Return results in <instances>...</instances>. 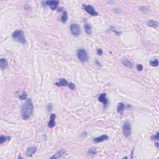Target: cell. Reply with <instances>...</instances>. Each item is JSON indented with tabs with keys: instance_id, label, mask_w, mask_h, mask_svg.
<instances>
[{
	"instance_id": "25",
	"label": "cell",
	"mask_w": 159,
	"mask_h": 159,
	"mask_svg": "<svg viewBox=\"0 0 159 159\" xmlns=\"http://www.w3.org/2000/svg\"><path fill=\"white\" fill-rule=\"evenodd\" d=\"M159 132H157L156 134H154V135H152L150 137V139L152 140H159Z\"/></svg>"
},
{
	"instance_id": "4",
	"label": "cell",
	"mask_w": 159,
	"mask_h": 159,
	"mask_svg": "<svg viewBox=\"0 0 159 159\" xmlns=\"http://www.w3.org/2000/svg\"><path fill=\"white\" fill-rule=\"evenodd\" d=\"M43 6H48L51 8L52 11L57 10L58 5L59 4V1L58 0H53V1H46L42 2Z\"/></svg>"
},
{
	"instance_id": "1",
	"label": "cell",
	"mask_w": 159,
	"mask_h": 159,
	"mask_svg": "<svg viewBox=\"0 0 159 159\" xmlns=\"http://www.w3.org/2000/svg\"><path fill=\"white\" fill-rule=\"evenodd\" d=\"M34 113V105L31 99H27L21 107V114L22 119L27 120Z\"/></svg>"
},
{
	"instance_id": "27",
	"label": "cell",
	"mask_w": 159,
	"mask_h": 159,
	"mask_svg": "<svg viewBox=\"0 0 159 159\" xmlns=\"http://www.w3.org/2000/svg\"><path fill=\"white\" fill-rule=\"evenodd\" d=\"M136 68H137L138 71H142V70H143V66L141 64L137 65V67H136Z\"/></svg>"
},
{
	"instance_id": "19",
	"label": "cell",
	"mask_w": 159,
	"mask_h": 159,
	"mask_svg": "<svg viewBox=\"0 0 159 159\" xmlns=\"http://www.w3.org/2000/svg\"><path fill=\"white\" fill-rule=\"evenodd\" d=\"M67 17H68V16H67V11H63V14H62V17H61V21L63 24H65V23L67 22Z\"/></svg>"
},
{
	"instance_id": "10",
	"label": "cell",
	"mask_w": 159,
	"mask_h": 159,
	"mask_svg": "<svg viewBox=\"0 0 159 159\" xmlns=\"http://www.w3.org/2000/svg\"><path fill=\"white\" fill-rule=\"evenodd\" d=\"M55 85L57 87H67L68 83L67 80L65 78H60L58 80V82L55 83Z\"/></svg>"
},
{
	"instance_id": "8",
	"label": "cell",
	"mask_w": 159,
	"mask_h": 159,
	"mask_svg": "<svg viewBox=\"0 0 159 159\" xmlns=\"http://www.w3.org/2000/svg\"><path fill=\"white\" fill-rule=\"evenodd\" d=\"M98 99H99V101L103 103L104 108H106V106L108 105V99L106 98V93H101V95H99Z\"/></svg>"
},
{
	"instance_id": "6",
	"label": "cell",
	"mask_w": 159,
	"mask_h": 159,
	"mask_svg": "<svg viewBox=\"0 0 159 159\" xmlns=\"http://www.w3.org/2000/svg\"><path fill=\"white\" fill-rule=\"evenodd\" d=\"M83 8L85 11H87V13L91 16H98V13H97L95 10V9L93 8L91 5H83Z\"/></svg>"
},
{
	"instance_id": "13",
	"label": "cell",
	"mask_w": 159,
	"mask_h": 159,
	"mask_svg": "<svg viewBox=\"0 0 159 159\" xmlns=\"http://www.w3.org/2000/svg\"><path fill=\"white\" fill-rule=\"evenodd\" d=\"M65 151L63 149H62L59 151L57 152L55 154H54V155L51 157V159H60V158H62V157L65 155Z\"/></svg>"
},
{
	"instance_id": "5",
	"label": "cell",
	"mask_w": 159,
	"mask_h": 159,
	"mask_svg": "<svg viewBox=\"0 0 159 159\" xmlns=\"http://www.w3.org/2000/svg\"><path fill=\"white\" fill-rule=\"evenodd\" d=\"M123 131L124 135L126 137H129L131 134V125L129 121H126L123 126Z\"/></svg>"
},
{
	"instance_id": "20",
	"label": "cell",
	"mask_w": 159,
	"mask_h": 159,
	"mask_svg": "<svg viewBox=\"0 0 159 159\" xmlns=\"http://www.w3.org/2000/svg\"><path fill=\"white\" fill-rule=\"evenodd\" d=\"M97 154V150L95 148H91L88 150V154L89 155L94 156Z\"/></svg>"
},
{
	"instance_id": "22",
	"label": "cell",
	"mask_w": 159,
	"mask_h": 159,
	"mask_svg": "<svg viewBox=\"0 0 159 159\" xmlns=\"http://www.w3.org/2000/svg\"><path fill=\"white\" fill-rule=\"evenodd\" d=\"M150 64L152 67H157L159 65V60L157 59H155V60H151L150 62Z\"/></svg>"
},
{
	"instance_id": "31",
	"label": "cell",
	"mask_w": 159,
	"mask_h": 159,
	"mask_svg": "<svg viewBox=\"0 0 159 159\" xmlns=\"http://www.w3.org/2000/svg\"><path fill=\"white\" fill-rule=\"evenodd\" d=\"M155 145H156V147H159V143H158V142H156Z\"/></svg>"
},
{
	"instance_id": "23",
	"label": "cell",
	"mask_w": 159,
	"mask_h": 159,
	"mask_svg": "<svg viewBox=\"0 0 159 159\" xmlns=\"http://www.w3.org/2000/svg\"><path fill=\"white\" fill-rule=\"evenodd\" d=\"M110 31L112 32H115L116 34L117 35V36H120V34L122 33L121 32H119V31H117L116 29V28L114 26H111V27H110Z\"/></svg>"
},
{
	"instance_id": "26",
	"label": "cell",
	"mask_w": 159,
	"mask_h": 159,
	"mask_svg": "<svg viewBox=\"0 0 159 159\" xmlns=\"http://www.w3.org/2000/svg\"><path fill=\"white\" fill-rule=\"evenodd\" d=\"M68 87L70 88V89H71V90H74L75 88V85L74 83H70L68 84Z\"/></svg>"
},
{
	"instance_id": "3",
	"label": "cell",
	"mask_w": 159,
	"mask_h": 159,
	"mask_svg": "<svg viewBox=\"0 0 159 159\" xmlns=\"http://www.w3.org/2000/svg\"><path fill=\"white\" fill-rule=\"evenodd\" d=\"M77 55L78 60L82 62V63L86 62L88 60V54L84 49H78L77 52Z\"/></svg>"
},
{
	"instance_id": "28",
	"label": "cell",
	"mask_w": 159,
	"mask_h": 159,
	"mask_svg": "<svg viewBox=\"0 0 159 159\" xmlns=\"http://www.w3.org/2000/svg\"><path fill=\"white\" fill-rule=\"evenodd\" d=\"M97 54L99 55H101L103 54V50L101 49H98L97 50Z\"/></svg>"
},
{
	"instance_id": "29",
	"label": "cell",
	"mask_w": 159,
	"mask_h": 159,
	"mask_svg": "<svg viewBox=\"0 0 159 159\" xmlns=\"http://www.w3.org/2000/svg\"><path fill=\"white\" fill-rule=\"evenodd\" d=\"M52 104H49V105H48V109H49V111H51V110H52Z\"/></svg>"
},
{
	"instance_id": "24",
	"label": "cell",
	"mask_w": 159,
	"mask_h": 159,
	"mask_svg": "<svg viewBox=\"0 0 159 159\" xmlns=\"http://www.w3.org/2000/svg\"><path fill=\"white\" fill-rule=\"evenodd\" d=\"M19 98L20 99H21V100L26 99V98H27V94H26V93L25 92H23L22 95H21L20 96H19Z\"/></svg>"
},
{
	"instance_id": "11",
	"label": "cell",
	"mask_w": 159,
	"mask_h": 159,
	"mask_svg": "<svg viewBox=\"0 0 159 159\" xmlns=\"http://www.w3.org/2000/svg\"><path fill=\"white\" fill-rule=\"evenodd\" d=\"M109 139V137L107 135H101L100 137H96L93 139V141L96 143H100V142H102L104 140H106Z\"/></svg>"
},
{
	"instance_id": "17",
	"label": "cell",
	"mask_w": 159,
	"mask_h": 159,
	"mask_svg": "<svg viewBox=\"0 0 159 159\" xmlns=\"http://www.w3.org/2000/svg\"><path fill=\"white\" fill-rule=\"evenodd\" d=\"M147 26H149V27H157L159 26V23H158L157 21L154 20H149L147 22Z\"/></svg>"
},
{
	"instance_id": "18",
	"label": "cell",
	"mask_w": 159,
	"mask_h": 159,
	"mask_svg": "<svg viewBox=\"0 0 159 159\" xmlns=\"http://www.w3.org/2000/svg\"><path fill=\"white\" fill-rule=\"evenodd\" d=\"M124 109V104L123 103H118V106H117V111H118V113L122 114Z\"/></svg>"
},
{
	"instance_id": "15",
	"label": "cell",
	"mask_w": 159,
	"mask_h": 159,
	"mask_svg": "<svg viewBox=\"0 0 159 159\" xmlns=\"http://www.w3.org/2000/svg\"><path fill=\"white\" fill-rule=\"evenodd\" d=\"M84 29H85V31L86 32V33L88 35H91L92 34V27L90 26V24H88L87 22H86L84 25Z\"/></svg>"
},
{
	"instance_id": "14",
	"label": "cell",
	"mask_w": 159,
	"mask_h": 159,
	"mask_svg": "<svg viewBox=\"0 0 159 159\" xmlns=\"http://www.w3.org/2000/svg\"><path fill=\"white\" fill-rule=\"evenodd\" d=\"M0 67L2 70H4L8 67V62L5 58H1L0 60Z\"/></svg>"
},
{
	"instance_id": "12",
	"label": "cell",
	"mask_w": 159,
	"mask_h": 159,
	"mask_svg": "<svg viewBox=\"0 0 159 159\" xmlns=\"http://www.w3.org/2000/svg\"><path fill=\"white\" fill-rule=\"evenodd\" d=\"M37 148L35 147H30L27 148V150H26V155L27 157H31L36 152Z\"/></svg>"
},
{
	"instance_id": "21",
	"label": "cell",
	"mask_w": 159,
	"mask_h": 159,
	"mask_svg": "<svg viewBox=\"0 0 159 159\" xmlns=\"http://www.w3.org/2000/svg\"><path fill=\"white\" fill-rule=\"evenodd\" d=\"M10 137L8 136V137H5L3 135H1L0 137V144H3L4 142H5L7 140H10Z\"/></svg>"
},
{
	"instance_id": "7",
	"label": "cell",
	"mask_w": 159,
	"mask_h": 159,
	"mask_svg": "<svg viewBox=\"0 0 159 159\" xmlns=\"http://www.w3.org/2000/svg\"><path fill=\"white\" fill-rule=\"evenodd\" d=\"M70 31L72 34L75 36H77L80 35L81 32L80 27L78 24H72L70 26Z\"/></svg>"
},
{
	"instance_id": "2",
	"label": "cell",
	"mask_w": 159,
	"mask_h": 159,
	"mask_svg": "<svg viewBox=\"0 0 159 159\" xmlns=\"http://www.w3.org/2000/svg\"><path fill=\"white\" fill-rule=\"evenodd\" d=\"M12 37L13 39L21 44H26V39L24 37V32L21 29H18L13 32V33L12 34Z\"/></svg>"
},
{
	"instance_id": "16",
	"label": "cell",
	"mask_w": 159,
	"mask_h": 159,
	"mask_svg": "<svg viewBox=\"0 0 159 159\" xmlns=\"http://www.w3.org/2000/svg\"><path fill=\"white\" fill-rule=\"evenodd\" d=\"M122 63H123L126 67L129 68H132L133 67V65H132V62L129 61V60H127V59H123V60H122Z\"/></svg>"
},
{
	"instance_id": "30",
	"label": "cell",
	"mask_w": 159,
	"mask_h": 159,
	"mask_svg": "<svg viewBox=\"0 0 159 159\" xmlns=\"http://www.w3.org/2000/svg\"><path fill=\"white\" fill-rule=\"evenodd\" d=\"M96 63L98 64V65L101 66V63H100V62H98V60H96Z\"/></svg>"
},
{
	"instance_id": "9",
	"label": "cell",
	"mask_w": 159,
	"mask_h": 159,
	"mask_svg": "<svg viewBox=\"0 0 159 159\" xmlns=\"http://www.w3.org/2000/svg\"><path fill=\"white\" fill-rule=\"evenodd\" d=\"M56 118V115L55 114L52 113L50 116V120L48 123V127L50 128H53L55 125V119Z\"/></svg>"
}]
</instances>
